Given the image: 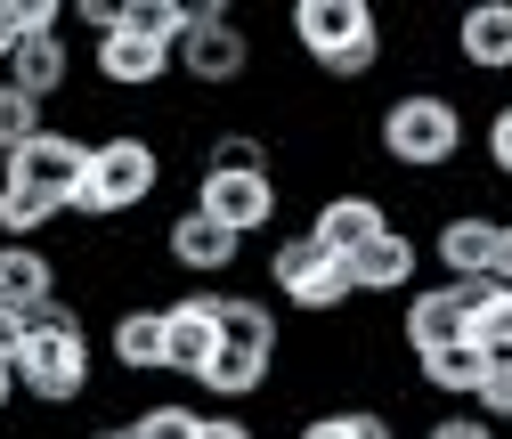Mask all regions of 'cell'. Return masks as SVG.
<instances>
[{
    "mask_svg": "<svg viewBox=\"0 0 512 439\" xmlns=\"http://www.w3.org/2000/svg\"><path fill=\"white\" fill-rule=\"evenodd\" d=\"M17 391L33 407H82L90 399V326L74 301H41L25 318V350H17Z\"/></svg>",
    "mask_w": 512,
    "mask_h": 439,
    "instance_id": "obj_1",
    "label": "cell"
},
{
    "mask_svg": "<svg viewBox=\"0 0 512 439\" xmlns=\"http://www.w3.org/2000/svg\"><path fill=\"white\" fill-rule=\"evenodd\" d=\"M155 187H163V147L147 131H106V139H90V171L66 212L106 228V220H131L139 204H155Z\"/></svg>",
    "mask_w": 512,
    "mask_h": 439,
    "instance_id": "obj_2",
    "label": "cell"
},
{
    "mask_svg": "<svg viewBox=\"0 0 512 439\" xmlns=\"http://www.w3.org/2000/svg\"><path fill=\"white\" fill-rule=\"evenodd\" d=\"M293 49L326 82H366L391 41H382V17L366 0H293Z\"/></svg>",
    "mask_w": 512,
    "mask_h": 439,
    "instance_id": "obj_3",
    "label": "cell"
},
{
    "mask_svg": "<svg viewBox=\"0 0 512 439\" xmlns=\"http://www.w3.org/2000/svg\"><path fill=\"white\" fill-rule=\"evenodd\" d=\"M464 106L447 98V90H399L391 106H382V122H374V147L391 155L399 171H415V179H431V171H447L464 155Z\"/></svg>",
    "mask_w": 512,
    "mask_h": 439,
    "instance_id": "obj_4",
    "label": "cell"
},
{
    "mask_svg": "<svg viewBox=\"0 0 512 439\" xmlns=\"http://www.w3.org/2000/svg\"><path fill=\"white\" fill-rule=\"evenodd\" d=\"M269 285H277V301H285V309H301V318H334V309H350V301H358L350 261H342V253H326V244H317L309 228L269 244Z\"/></svg>",
    "mask_w": 512,
    "mask_h": 439,
    "instance_id": "obj_5",
    "label": "cell"
},
{
    "mask_svg": "<svg viewBox=\"0 0 512 439\" xmlns=\"http://www.w3.org/2000/svg\"><path fill=\"white\" fill-rule=\"evenodd\" d=\"M171 66L196 82V90H236V82L252 74V33H244V17L228 9V0H196V17H187Z\"/></svg>",
    "mask_w": 512,
    "mask_h": 439,
    "instance_id": "obj_6",
    "label": "cell"
},
{
    "mask_svg": "<svg viewBox=\"0 0 512 439\" xmlns=\"http://www.w3.org/2000/svg\"><path fill=\"white\" fill-rule=\"evenodd\" d=\"M480 293H488V277H472V285H415L407 309H399V342H407V358H431V350L472 342V309H480Z\"/></svg>",
    "mask_w": 512,
    "mask_h": 439,
    "instance_id": "obj_7",
    "label": "cell"
},
{
    "mask_svg": "<svg viewBox=\"0 0 512 439\" xmlns=\"http://www.w3.org/2000/svg\"><path fill=\"white\" fill-rule=\"evenodd\" d=\"M277 179H244V171H196V212L220 220L228 236H261L277 220Z\"/></svg>",
    "mask_w": 512,
    "mask_h": 439,
    "instance_id": "obj_8",
    "label": "cell"
},
{
    "mask_svg": "<svg viewBox=\"0 0 512 439\" xmlns=\"http://www.w3.org/2000/svg\"><path fill=\"white\" fill-rule=\"evenodd\" d=\"M220 358V326H212V285L163 301V374H179V383H196V374Z\"/></svg>",
    "mask_w": 512,
    "mask_h": 439,
    "instance_id": "obj_9",
    "label": "cell"
},
{
    "mask_svg": "<svg viewBox=\"0 0 512 439\" xmlns=\"http://www.w3.org/2000/svg\"><path fill=\"white\" fill-rule=\"evenodd\" d=\"M82 171H90V139L57 131V122H49V131H41L33 147H17L9 163H0V179H25V187H41V196H57V204H74Z\"/></svg>",
    "mask_w": 512,
    "mask_h": 439,
    "instance_id": "obj_10",
    "label": "cell"
},
{
    "mask_svg": "<svg viewBox=\"0 0 512 439\" xmlns=\"http://www.w3.org/2000/svg\"><path fill=\"white\" fill-rule=\"evenodd\" d=\"M399 220H391V204H382V196H366V187H342V196H326V204H317L309 212V236L317 244H326V253H366V244L374 236H391Z\"/></svg>",
    "mask_w": 512,
    "mask_h": 439,
    "instance_id": "obj_11",
    "label": "cell"
},
{
    "mask_svg": "<svg viewBox=\"0 0 512 439\" xmlns=\"http://www.w3.org/2000/svg\"><path fill=\"white\" fill-rule=\"evenodd\" d=\"M163 253H171V269H187V277H228V269L244 261V236H228L220 220H204L196 204H187V212H171V228H163Z\"/></svg>",
    "mask_w": 512,
    "mask_h": 439,
    "instance_id": "obj_12",
    "label": "cell"
},
{
    "mask_svg": "<svg viewBox=\"0 0 512 439\" xmlns=\"http://www.w3.org/2000/svg\"><path fill=\"white\" fill-rule=\"evenodd\" d=\"M212 326H220V350H244V358H269V366H277V342H285V318H277V301L212 285Z\"/></svg>",
    "mask_w": 512,
    "mask_h": 439,
    "instance_id": "obj_13",
    "label": "cell"
},
{
    "mask_svg": "<svg viewBox=\"0 0 512 439\" xmlns=\"http://www.w3.org/2000/svg\"><path fill=\"white\" fill-rule=\"evenodd\" d=\"M431 261L447 269V285L488 277V261H496V212H447L431 228Z\"/></svg>",
    "mask_w": 512,
    "mask_h": 439,
    "instance_id": "obj_14",
    "label": "cell"
},
{
    "mask_svg": "<svg viewBox=\"0 0 512 439\" xmlns=\"http://www.w3.org/2000/svg\"><path fill=\"white\" fill-rule=\"evenodd\" d=\"M90 74L106 82V90H155L163 74H171V49H155V41H139V33H106V41H90Z\"/></svg>",
    "mask_w": 512,
    "mask_h": 439,
    "instance_id": "obj_15",
    "label": "cell"
},
{
    "mask_svg": "<svg viewBox=\"0 0 512 439\" xmlns=\"http://www.w3.org/2000/svg\"><path fill=\"white\" fill-rule=\"evenodd\" d=\"M456 57L472 74H512V0H472L456 17Z\"/></svg>",
    "mask_w": 512,
    "mask_h": 439,
    "instance_id": "obj_16",
    "label": "cell"
},
{
    "mask_svg": "<svg viewBox=\"0 0 512 439\" xmlns=\"http://www.w3.org/2000/svg\"><path fill=\"white\" fill-rule=\"evenodd\" d=\"M415 269H423V244L407 228H391V236H374L366 253H350V285L358 293H415Z\"/></svg>",
    "mask_w": 512,
    "mask_h": 439,
    "instance_id": "obj_17",
    "label": "cell"
},
{
    "mask_svg": "<svg viewBox=\"0 0 512 439\" xmlns=\"http://www.w3.org/2000/svg\"><path fill=\"white\" fill-rule=\"evenodd\" d=\"M41 301H57V261L41 244H0V309L33 318Z\"/></svg>",
    "mask_w": 512,
    "mask_h": 439,
    "instance_id": "obj_18",
    "label": "cell"
},
{
    "mask_svg": "<svg viewBox=\"0 0 512 439\" xmlns=\"http://www.w3.org/2000/svg\"><path fill=\"white\" fill-rule=\"evenodd\" d=\"M106 358L122 374H163V301H139L106 326Z\"/></svg>",
    "mask_w": 512,
    "mask_h": 439,
    "instance_id": "obj_19",
    "label": "cell"
},
{
    "mask_svg": "<svg viewBox=\"0 0 512 439\" xmlns=\"http://www.w3.org/2000/svg\"><path fill=\"white\" fill-rule=\"evenodd\" d=\"M0 82H17L25 98H41V106H49L57 90L74 82V41H57V33H49V41H17V57L0 66Z\"/></svg>",
    "mask_w": 512,
    "mask_h": 439,
    "instance_id": "obj_20",
    "label": "cell"
},
{
    "mask_svg": "<svg viewBox=\"0 0 512 439\" xmlns=\"http://www.w3.org/2000/svg\"><path fill=\"white\" fill-rule=\"evenodd\" d=\"M57 220H66L57 196H41V187H25V179H0V244H33Z\"/></svg>",
    "mask_w": 512,
    "mask_h": 439,
    "instance_id": "obj_21",
    "label": "cell"
},
{
    "mask_svg": "<svg viewBox=\"0 0 512 439\" xmlns=\"http://www.w3.org/2000/svg\"><path fill=\"white\" fill-rule=\"evenodd\" d=\"M415 374H423V391H439V399H480V374H488V350H480V342H456V350H431V358H415Z\"/></svg>",
    "mask_w": 512,
    "mask_h": 439,
    "instance_id": "obj_22",
    "label": "cell"
},
{
    "mask_svg": "<svg viewBox=\"0 0 512 439\" xmlns=\"http://www.w3.org/2000/svg\"><path fill=\"white\" fill-rule=\"evenodd\" d=\"M196 391H212L220 407H244V399H261L269 391V358H244V350H220L204 374H196Z\"/></svg>",
    "mask_w": 512,
    "mask_h": 439,
    "instance_id": "obj_23",
    "label": "cell"
},
{
    "mask_svg": "<svg viewBox=\"0 0 512 439\" xmlns=\"http://www.w3.org/2000/svg\"><path fill=\"white\" fill-rule=\"evenodd\" d=\"M204 171H244V179H277V155L261 131H212L204 139Z\"/></svg>",
    "mask_w": 512,
    "mask_h": 439,
    "instance_id": "obj_24",
    "label": "cell"
},
{
    "mask_svg": "<svg viewBox=\"0 0 512 439\" xmlns=\"http://www.w3.org/2000/svg\"><path fill=\"white\" fill-rule=\"evenodd\" d=\"M293 439H399V423L382 407H326V415H301Z\"/></svg>",
    "mask_w": 512,
    "mask_h": 439,
    "instance_id": "obj_25",
    "label": "cell"
},
{
    "mask_svg": "<svg viewBox=\"0 0 512 439\" xmlns=\"http://www.w3.org/2000/svg\"><path fill=\"white\" fill-rule=\"evenodd\" d=\"M187 17H196V0H122V33H139L155 49H179Z\"/></svg>",
    "mask_w": 512,
    "mask_h": 439,
    "instance_id": "obj_26",
    "label": "cell"
},
{
    "mask_svg": "<svg viewBox=\"0 0 512 439\" xmlns=\"http://www.w3.org/2000/svg\"><path fill=\"white\" fill-rule=\"evenodd\" d=\"M41 131H49V106H41V98H25L17 82H0V163H9L17 147H33Z\"/></svg>",
    "mask_w": 512,
    "mask_h": 439,
    "instance_id": "obj_27",
    "label": "cell"
},
{
    "mask_svg": "<svg viewBox=\"0 0 512 439\" xmlns=\"http://www.w3.org/2000/svg\"><path fill=\"white\" fill-rule=\"evenodd\" d=\"M472 342H480L488 358H512V285L488 277V293H480V309H472Z\"/></svg>",
    "mask_w": 512,
    "mask_h": 439,
    "instance_id": "obj_28",
    "label": "cell"
},
{
    "mask_svg": "<svg viewBox=\"0 0 512 439\" xmlns=\"http://www.w3.org/2000/svg\"><path fill=\"white\" fill-rule=\"evenodd\" d=\"M196 423H204V407H187V399H155V407L131 415V439H196Z\"/></svg>",
    "mask_w": 512,
    "mask_h": 439,
    "instance_id": "obj_29",
    "label": "cell"
},
{
    "mask_svg": "<svg viewBox=\"0 0 512 439\" xmlns=\"http://www.w3.org/2000/svg\"><path fill=\"white\" fill-rule=\"evenodd\" d=\"M472 415H488L496 431L512 423V358H488V374H480V399H472Z\"/></svg>",
    "mask_w": 512,
    "mask_h": 439,
    "instance_id": "obj_30",
    "label": "cell"
},
{
    "mask_svg": "<svg viewBox=\"0 0 512 439\" xmlns=\"http://www.w3.org/2000/svg\"><path fill=\"white\" fill-rule=\"evenodd\" d=\"M9 25H17V41H49L66 25V9H57V0H9Z\"/></svg>",
    "mask_w": 512,
    "mask_h": 439,
    "instance_id": "obj_31",
    "label": "cell"
},
{
    "mask_svg": "<svg viewBox=\"0 0 512 439\" xmlns=\"http://www.w3.org/2000/svg\"><path fill=\"white\" fill-rule=\"evenodd\" d=\"M480 155H488V171H496V179H512V98L488 114V131H480Z\"/></svg>",
    "mask_w": 512,
    "mask_h": 439,
    "instance_id": "obj_32",
    "label": "cell"
},
{
    "mask_svg": "<svg viewBox=\"0 0 512 439\" xmlns=\"http://www.w3.org/2000/svg\"><path fill=\"white\" fill-rule=\"evenodd\" d=\"M423 439H504L488 415H472V407H456V415H431L423 423Z\"/></svg>",
    "mask_w": 512,
    "mask_h": 439,
    "instance_id": "obj_33",
    "label": "cell"
},
{
    "mask_svg": "<svg viewBox=\"0 0 512 439\" xmlns=\"http://www.w3.org/2000/svg\"><path fill=\"white\" fill-rule=\"evenodd\" d=\"M196 439H261V431H252L236 407H220V415H204V423H196Z\"/></svg>",
    "mask_w": 512,
    "mask_h": 439,
    "instance_id": "obj_34",
    "label": "cell"
},
{
    "mask_svg": "<svg viewBox=\"0 0 512 439\" xmlns=\"http://www.w3.org/2000/svg\"><path fill=\"white\" fill-rule=\"evenodd\" d=\"M74 25H90V33L106 41V33L122 25V0H82V9H74Z\"/></svg>",
    "mask_w": 512,
    "mask_h": 439,
    "instance_id": "obj_35",
    "label": "cell"
},
{
    "mask_svg": "<svg viewBox=\"0 0 512 439\" xmlns=\"http://www.w3.org/2000/svg\"><path fill=\"white\" fill-rule=\"evenodd\" d=\"M17 350H25V318H17V309H0V366H17Z\"/></svg>",
    "mask_w": 512,
    "mask_h": 439,
    "instance_id": "obj_36",
    "label": "cell"
},
{
    "mask_svg": "<svg viewBox=\"0 0 512 439\" xmlns=\"http://www.w3.org/2000/svg\"><path fill=\"white\" fill-rule=\"evenodd\" d=\"M496 285H512V220H496V261H488Z\"/></svg>",
    "mask_w": 512,
    "mask_h": 439,
    "instance_id": "obj_37",
    "label": "cell"
},
{
    "mask_svg": "<svg viewBox=\"0 0 512 439\" xmlns=\"http://www.w3.org/2000/svg\"><path fill=\"white\" fill-rule=\"evenodd\" d=\"M17 57V25H9V0H0V66Z\"/></svg>",
    "mask_w": 512,
    "mask_h": 439,
    "instance_id": "obj_38",
    "label": "cell"
},
{
    "mask_svg": "<svg viewBox=\"0 0 512 439\" xmlns=\"http://www.w3.org/2000/svg\"><path fill=\"white\" fill-rule=\"evenodd\" d=\"M82 439H131V423H90Z\"/></svg>",
    "mask_w": 512,
    "mask_h": 439,
    "instance_id": "obj_39",
    "label": "cell"
},
{
    "mask_svg": "<svg viewBox=\"0 0 512 439\" xmlns=\"http://www.w3.org/2000/svg\"><path fill=\"white\" fill-rule=\"evenodd\" d=\"M9 399H17V374H9V366H0V415H9Z\"/></svg>",
    "mask_w": 512,
    "mask_h": 439,
    "instance_id": "obj_40",
    "label": "cell"
}]
</instances>
